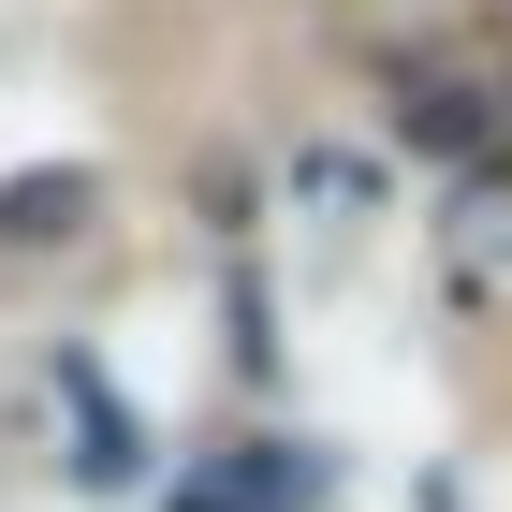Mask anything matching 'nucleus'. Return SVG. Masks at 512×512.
I'll return each mask as SVG.
<instances>
[{"label": "nucleus", "instance_id": "2", "mask_svg": "<svg viewBox=\"0 0 512 512\" xmlns=\"http://www.w3.org/2000/svg\"><path fill=\"white\" fill-rule=\"evenodd\" d=\"M395 132H410V147H469L483 103H469V88H410V103H395Z\"/></svg>", "mask_w": 512, "mask_h": 512}, {"label": "nucleus", "instance_id": "1", "mask_svg": "<svg viewBox=\"0 0 512 512\" xmlns=\"http://www.w3.org/2000/svg\"><path fill=\"white\" fill-rule=\"evenodd\" d=\"M74 205H88V176H15L0 191V235H74Z\"/></svg>", "mask_w": 512, "mask_h": 512}]
</instances>
